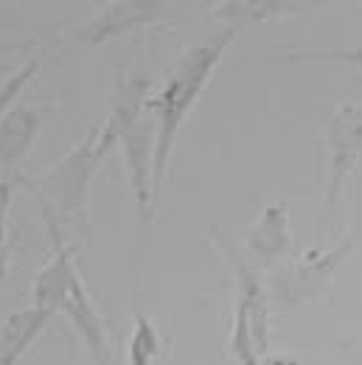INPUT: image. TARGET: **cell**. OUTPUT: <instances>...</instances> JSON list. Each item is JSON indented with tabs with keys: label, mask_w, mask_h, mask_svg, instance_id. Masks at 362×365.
<instances>
[{
	"label": "cell",
	"mask_w": 362,
	"mask_h": 365,
	"mask_svg": "<svg viewBox=\"0 0 362 365\" xmlns=\"http://www.w3.org/2000/svg\"><path fill=\"white\" fill-rule=\"evenodd\" d=\"M326 146H329V182H326V205L323 220L329 222L337 205V194L346 178L357 169L362 155V101H343L326 130Z\"/></svg>",
	"instance_id": "cell-5"
},
{
	"label": "cell",
	"mask_w": 362,
	"mask_h": 365,
	"mask_svg": "<svg viewBox=\"0 0 362 365\" xmlns=\"http://www.w3.org/2000/svg\"><path fill=\"white\" fill-rule=\"evenodd\" d=\"M46 214V222L53 236V259L34 278V307L48 309L51 315L62 312L68 315L71 323L76 326V331L85 337L88 349H90L93 365H110V340H107V329L104 320L95 312L90 295L82 284V275L73 264L71 250L65 247L62 228L56 222L53 214Z\"/></svg>",
	"instance_id": "cell-2"
},
{
	"label": "cell",
	"mask_w": 362,
	"mask_h": 365,
	"mask_svg": "<svg viewBox=\"0 0 362 365\" xmlns=\"http://www.w3.org/2000/svg\"><path fill=\"white\" fill-rule=\"evenodd\" d=\"M133 323H135V329H133L130 349H127L130 365H155V360L160 357V334H157L155 323L146 315H135Z\"/></svg>",
	"instance_id": "cell-13"
},
{
	"label": "cell",
	"mask_w": 362,
	"mask_h": 365,
	"mask_svg": "<svg viewBox=\"0 0 362 365\" xmlns=\"http://www.w3.org/2000/svg\"><path fill=\"white\" fill-rule=\"evenodd\" d=\"M362 230V200L357 202V214L351 228L343 233V239L331 247H320L304 253L295 264H289L284 273L275 275V298L284 307H301L315 301L317 295L331 284L334 273L343 267V262L348 259V253L357 245V236Z\"/></svg>",
	"instance_id": "cell-4"
},
{
	"label": "cell",
	"mask_w": 362,
	"mask_h": 365,
	"mask_svg": "<svg viewBox=\"0 0 362 365\" xmlns=\"http://www.w3.org/2000/svg\"><path fill=\"white\" fill-rule=\"evenodd\" d=\"M214 245L219 247V253L227 259V264L233 267L236 275V287H239V301L247 307L250 312V326H253V340H256V351L259 357H267L270 349V295L264 289V284L259 281L256 267L247 264V259L227 242V236L219 228H208Z\"/></svg>",
	"instance_id": "cell-7"
},
{
	"label": "cell",
	"mask_w": 362,
	"mask_h": 365,
	"mask_svg": "<svg viewBox=\"0 0 362 365\" xmlns=\"http://www.w3.org/2000/svg\"><path fill=\"white\" fill-rule=\"evenodd\" d=\"M292 62H343L362 71V48H312V51H292Z\"/></svg>",
	"instance_id": "cell-14"
},
{
	"label": "cell",
	"mask_w": 362,
	"mask_h": 365,
	"mask_svg": "<svg viewBox=\"0 0 362 365\" xmlns=\"http://www.w3.org/2000/svg\"><path fill=\"white\" fill-rule=\"evenodd\" d=\"M113 146H115V140L104 135L101 127L90 130L88 138L73 152H68L48 172L46 180L40 182V188L48 197L43 211H51L53 217L59 214L62 220L76 225L82 236H88V194H90L93 175L101 166V160L110 155Z\"/></svg>",
	"instance_id": "cell-3"
},
{
	"label": "cell",
	"mask_w": 362,
	"mask_h": 365,
	"mask_svg": "<svg viewBox=\"0 0 362 365\" xmlns=\"http://www.w3.org/2000/svg\"><path fill=\"white\" fill-rule=\"evenodd\" d=\"M53 318L48 309L29 307L3 320L0 326V365H17V360L31 349V343L43 334L48 320Z\"/></svg>",
	"instance_id": "cell-11"
},
{
	"label": "cell",
	"mask_w": 362,
	"mask_h": 365,
	"mask_svg": "<svg viewBox=\"0 0 362 365\" xmlns=\"http://www.w3.org/2000/svg\"><path fill=\"white\" fill-rule=\"evenodd\" d=\"M169 14L166 3H155V0H121V3H110L104 6L90 23H85L73 40L79 43H104L121 34L135 31L138 26H149L157 23Z\"/></svg>",
	"instance_id": "cell-8"
},
{
	"label": "cell",
	"mask_w": 362,
	"mask_h": 365,
	"mask_svg": "<svg viewBox=\"0 0 362 365\" xmlns=\"http://www.w3.org/2000/svg\"><path fill=\"white\" fill-rule=\"evenodd\" d=\"M259 365H304L301 360H292V357H272V360H264Z\"/></svg>",
	"instance_id": "cell-17"
},
{
	"label": "cell",
	"mask_w": 362,
	"mask_h": 365,
	"mask_svg": "<svg viewBox=\"0 0 362 365\" xmlns=\"http://www.w3.org/2000/svg\"><path fill=\"white\" fill-rule=\"evenodd\" d=\"M239 31L242 29L230 26L222 34H217L214 40L188 48L182 53L180 65L175 68V73L169 76L166 88L155 98L146 101V107H149V113L155 115V124H157V140H155V191L157 194H160V185L166 178V169H169V160H172V152H175V143H177L182 124H185L188 113L194 110L197 98L208 88L214 71L219 68L225 51L236 40Z\"/></svg>",
	"instance_id": "cell-1"
},
{
	"label": "cell",
	"mask_w": 362,
	"mask_h": 365,
	"mask_svg": "<svg viewBox=\"0 0 362 365\" xmlns=\"http://www.w3.org/2000/svg\"><path fill=\"white\" fill-rule=\"evenodd\" d=\"M40 118L31 107H14L0 118V175L9 180L11 172L20 169L31 140L37 135Z\"/></svg>",
	"instance_id": "cell-10"
},
{
	"label": "cell",
	"mask_w": 362,
	"mask_h": 365,
	"mask_svg": "<svg viewBox=\"0 0 362 365\" xmlns=\"http://www.w3.org/2000/svg\"><path fill=\"white\" fill-rule=\"evenodd\" d=\"M155 140H157V124L155 115H140L135 124L121 138L124 149V163L130 172L133 194H135V211L140 220V230L149 228L152 214H155Z\"/></svg>",
	"instance_id": "cell-6"
},
{
	"label": "cell",
	"mask_w": 362,
	"mask_h": 365,
	"mask_svg": "<svg viewBox=\"0 0 362 365\" xmlns=\"http://www.w3.org/2000/svg\"><path fill=\"white\" fill-rule=\"evenodd\" d=\"M244 259L250 267H270L289 250V214L284 202L264 205L262 217L244 230Z\"/></svg>",
	"instance_id": "cell-9"
},
{
	"label": "cell",
	"mask_w": 362,
	"mask_h": 365,
	"mask_svg": "<svg viewBox=\"0 0 362 365\" xmlns=\"http://www.w3.org/2000/svg\"><path fill=\"white\" fill-rule=\"evenodd\" d=\"M11 200V182L0 180V278L6 273V211Z\"/></svg>",
	"instance_id": "cell-16"
},
{
	"label": "cell",
	"mask_w": 362,
	"mask_h": 365,
	"mask_svg": "<svg viewBox=\"0 0 362 365\" xmlns=\"http://www.w3.org/2000/svg\"><path fill=\"white\" fill-rule=\"evenodd\" d=\"M306 9L304 3H284V0H230V3H217L211 17L225 20L233 29H244L247 23H264V20H278L286 14H298Z\"/></svg>",
	"instance_id": "cell-12"
},
{
	"label": "cell",
	"mask_w": 362,
	"mask_h": 365,
	"mask_svg": "<svg viewBox=\"0 0 362 365\" xmlns=\"http://www.w3.org/2000/svg\"><path fill=\"white\" fill-rule=\"evenodd\" d=\"M43 59H46V56H43V53H37L34 59H29V62H26V65H23V68H20V71H17V73H14V76L0 88V118H3V113L11 107V101L20 96V91H23V88H26V85L40 73Z\"/></svg>",
	"instance_id": "cell-15"
}]
</instances>
